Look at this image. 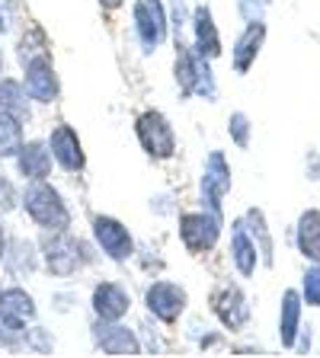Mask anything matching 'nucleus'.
I'll return each instance as SVG.
<instances>
[{
  "instance_id": "nucleus-24",
  "label": "nucleus",
  "mask_w": 320,
  "mask_h": 358,
  "mask_svg": "<svg viewBox=\"0 0 320 358\" xmlns=\"http://www.w3.org/2000/svg\"><path fill=\"white\" fill-rule=\"evenodd\" d=\"M301 298L307 307H320V262L307 266L305 278H301Z\"/></svg>"
},
{
  "instance_id": "nucleus-14",
  "label": "nucleus",
  "mask_w": 320,
  "mask_h": 358,
  "mask_svg": "<svg viewBox=\"0 0 320 358\" xmlns=\"http://www.w3.org/2000/svg\"><path fill=\"white\" fill-rule=\"evenodd\" d=\"M211 304H215L218 320L228 329H244L246 320H250V304H246L244 291L237 285H224L215 298H211Z\"/></svg>"
},
{
  "instance_id": "nucleus-26",
  "label": "nucleus",
  "mask_w": 320,
  "mask_h": 358,
  "mask_svg": "<svg viewBox=\"0 0 320 358\" xmlns=\"http://www.w3.org/2000/svg\"><path fill=\"white\" fill-rule=\"evenodd\" d=\"M16 208V192H13V182H10L4 173H0V215Z\"/></svg>"
},
{
  "instance_id": "nucleus-8",
  "label": "nucleus",
  "mask_w": 320,
  "mask_h": 358,
  "mask_svg": "<svg viewBox=\"0 0 320 358\" xmlns=\"http://www.w3.org/2000/svg\"><path fill=\"white\" fill-rule=\"evenodd\" d=\"M45 266L61 278L74 275L81 266V243L67 231H52V237L45 240Z\"/></svg>"
},
{
  "instance_id": "nucleus-30",
  "label": "nucleus",
  "mask_w": 320,
  "mask_h": 358,
  "mask_svg": "<svg viewBox=\"0 0 320 358\" xmlns=\"http://www.w3.org/2000/svg\"><path fill=\"white\" fill-rule=\"evenodd\" d=\"M0 345H13V339H10L7 333H0Z\"/></svg>"
},
{
  "instance_id": "nucleus-16",
  "label": "nucleus",
  "mask_w": 320,
  "mask_h": 358,
  "mask_svg": "<svg viewBox=\"0 0 320 358\" xmlns=\"http://www.w3.org/2000/svg\"><path fill=\"white\" fill-rule=\"evenodd\" d=\"M193 36H195V52L205 55V58H218L221 55V36H218V26H215V16H211L209 3H199L193 10Z\"/></svg>"
},
{
  "instance_id": "nucleus-11",
  "label": "nucleus",
  "mask_w": 320,
  "mask_h": 358,
  "mask_svg": "<svg viewBox=\"0 0 320 358\" xmlns=\"http://www.w3.org/2000/svg\"><path fill=\"white\" fill-rule=\"evenodd\" d=\"M263 42H266V22L263 20L246 22V29L240 32L231 48V64L237 74H246V71L256 64V58H260V52H263Z\"/></svg>"
},
{
  "instance_id": "nucleus-6",
  "label": "nucleus",
  "mask_w": 320,
  "mask_h": 358,
  "mask_svg": "<svg viewBox=\"0 0 320 358\" xmlns=\"http://www.w3.org/2000/svg\"><path fill=\"white\" fill-rule=\"evenodd\" d=\"M93 237H97V243L103 246V253L116 262L128 259L132 250H134V240H132V234H128V227L122 221H116V217H109V215L93 217Z\"/></svg>"
},
{
  "instance_id": "nucleus-22",
  "label": "nucleus",
  "mask_w": 320,
  "mask_h": 358,
  "mask_svg": "<svg viewBox=\"0 0 320 358\" xmlns=\"http://www.w3.org/2000/svg\"><path fill=\"white\" fill-rule=\"evenodd\" d=\"M22 148V119L0 109V157H16Z\"/></svg>"
},
{
  "instance_id": "nucleus-27",
  "label": "nucleus",
  "mask_w": 320,
  "mask_h": 358,
  "mask_svg": "<svg viewBox=\"0 0 320 358\" xmlns=\"http://www.w3.org/2000/svg\"><path fill=\"white\" fill-rule=\"evenodd\" d=\"M263 7H266V0H240V13L246 22L263 20Z\"/></svg>"
},
{
  "instance_id": "nucleus-10",
  "label": "nucleus",
  "mask_w": 320,
  "mask_h": 358,
  "mask_svg": "<svg viewBox=\"0 0 320 358\" xmlns=\"http://www.w3.org/2000/svg\"><path fill=\"white\" fill-rule=\"evenodd\" d=\"M36 317V301L22 288H4L0 291V327L10 333H20L26 323Z\"/></svg>"
},
{
  "instance_id": "nucleus-1",
  "label": "nucleus",
  "mask_w": 320,
  "mask_h": 358,
  "mask_svg": "<svg viewBox=\"0 0 320 358\" xmlns=\"http://www.w3.org/2000/svg\"><path fill=\"white\" fill-rule=\"evenodd\" d=\"M22 208L42 231H67L71 227V211L45 179H32V186L22 195Z\"/></svg>"
},
{
  "instance_id": "nucleus-3",
  "label": "nucleus",
  "mask_w": 320,
  "mask_h": 358,
  "mask_svg": "<svg viewBox=\"0 0 320 358\" xmlns=\"http://www.w3.org/2000/svg\"><path fill=\"white\" fill-rule=\"evenodd\" d=\"M218 234H221V217L211 215L209 208L179 217V240L189 253H209L218 243Z\"/></svg>"
},
{
  "instance_id": "nucleus-20",
  "label": "nucleus",
  "mask_w": 320,
  "mask_h": 358,
  "mask_svg": "<svg viewBox=\"0 0 320 358\" xmlns=\"http://www.w3.org/2000/svg\"><path fill=\"white\" fill-rule=\"evenodd\" d=\"M97 345L106 352V355H138V352H141L138 336H134L128 327H119V323H112V327H99Z\"/></svg>"
},
{
  "instance_id": "nucleus-21",
  "label": "nucleus",
  "mask_w": 320,
  "mask_h": 358,
  "mask_svg": "<svg viewBox=\"0 0 320 358\" xmlns=\"http://www.w3.org/2000/svg\"><path fill=\"white\" fill-rule=\"evenodd\" d=\"M244 221H246V227H250V234H253L256 246H260L263 266H272V262H276V240H272V234H269L266 215H263L260 208H250L244 215Z\"/></svg>"
},
{
  "instance_id": "nucleus-2",
  "label": "nucleus",
  "mask_w": 320,
  "mask_h": 358,
  "mask_svg": "<svg viewBox=\"0 0 320 358\" xmlns=\"http://www.w3.org/2000/svg\"><path fill=\"white\" fill-rule=\"evenodd\" d=\"M134 131H138L141 148L154 160H170L176 154V134H173V125L167 122L164 112H157V109L141 112L138 122H134Z\"/></svg>"
},
{
  "instance_id": "nucleus-19",
  "label": "nucleus",
  "mask_w": 320,
  "mask_h": 358,
  "mask_svg": "<svg viewBox=\"0 0 320 358\" xmlns=\"http://www.w3.org/2000/svg\"><path fill=\"white\" fill-rule=\"evenodd\" d=\"M295 243L307 262H320V208L301 211L298 227H295Z\"/></svg>"
},
{
  "instance_id": "nucleus-18",
  "label": "nucleus",
  "mask_w": 320,
  "mask_h": 358,
  "mask_svg": "<svg viewBox=\"0 0 320 358\" xmlns=\"http://www.w3.org/2000/svg\"><path fill=\"white\" fill-rule=\"evenodd\" d=\"M52 148L42 141H26L16 154V164H20V173L26 179H45L52 173Z\"/></svg>"
},
{
  "instance_id": "nucleus-28",
  "label": "nucleus",
  "mask_w": 320,
  "mask_h": 358,
  "mask_svg": "<svg viewBox=\"0 0 320 358\" xmlns=\"http://www.w3.org/2000/svg\"><path fill=\"white\" fill-rule=\"evenodd\" d=\"M99 7H103V10H119L122 0H99Z\"/></svg>"
},
{
  "instance_id": "nucleus-12",
  "label": "nucleus",
  "mask_w": 320,
  "mask_h": 358,
  "mask_svg": "<svg viewBox=\"0 0 320 358\" xmlns=\"http://www.w3.org/2000/svg\"><path fill=\"white\" fill-rule=\"evenodd\" d=\"M231 259H234L240 275L253 278L256 266H260V246H256V240H253V234H250L244 217H237V221L231 224Z\"/></svg>"
},
{
  "instance_id": "nucleus-23",
  "label": "nucleus",
  "mask_w": 320,
  "mask_h": 358,
  "mask_svg": "<svg viewBox=\"0 0 320 358\" xmlns=\"http://www.w3.org/2000/svg\"><path fill=\"white\" fill-rule=\"evenodd\" d=\"M0 109L13 112L16 119H29V109H26V83L4 77V80H0Z\"/></svg>"
},
{
  "instance_id": "nucleus-7",
  "label": "nucleus",
  "mask_w": 320,
  "mask_h": 358,
  "mask_svg": "<svg viewBox=\"0 0 320 358\" xmlns=\"http://www.w3.org/2000/svg\"><path fill=\"white\" fill-rule=\"evenodd\" d=\"M26 93L36 103H55L58 99V74H55V64L48 55H36V58L26 61Z\"/></svg>"
},
{
  "instance_id": "nucleus-5",
  "label": "nucleus",
  "mask_w": 320,
  "mask_h": 358,
  "mask_svg": "<svg viewBox=\"0 0 320 358\" xmlns=\"http://www.w3.org/2000/svg\"><path fill=\"white\" fill-rule=\"evenodd\" d=\"M132 20H134V32L141 38V45L148 52L160 48V42L167 38V10L160 0H134L132 7Z\"/></svg>"
},
{
  "instance_id": "nucleus-4",
  "label": "nucleus",
  "mask_w": 320,
  "mask_h": 358,
  "mask_svg": "<svg viewBox=\"0 0 320 358\" xmlns=\"http://www.w3.org/2000/svg\"><path fill=\"white\" fill-rule=\"evenodd\" d=\"M228 192H231V166H228L221 150H211L205 157V170H202V201H205V208L221 217V205Z\"/></svg>"
},
{
  "instance_id": "nucleus-13",
  "label": "nucleus",
  "mask_w": 320,
  "mask_h": 358,
  "mask_svg": "<svg viewBox=\"0 0 320 358\" xmlns=\"http://www.w3.org/2000/svg\"><path fill=\"white\" fill-rule=\"evenodd\" d=\"M48 148H52V157L61 164V170L67 173H81L87 166V157H83V148H81V138L71 125H58L48 138Z\"/></svg>"
},
{
  "instance_id": "nucleus-31",
  "label": "nucleus",
  "mask_w": 320,
  "mask_h": 358,
  "mask_svg": "<svg viewBox=\"0 0 320 358\" xmlns=\"http://www.w3.org/2000/svg\"><path fill=\"white\" fill-rule=\"evenodd\" d=\"M0 71H4V52H0Z\"/></svg>"
},
{
  "instance_id": "nucleus-29",
  "label": "nucleus",
  "mask_w": 320,
  "mask_h": 358,
  "mask_svg": "<svg viewBox=\"0 0 320 358\" xmlns=\"http://www.w3.org/2000/svg\"><path fill=\"white\" fill-rule=\"evenodd\" d=\"M4 246H7V237H4V227H0V262H4Z\"/></svg>"
},
{
  "instance_id": "nucleus-9",
  "label": "nucleus",
  "mask_w": 320,
  "mask_h": 358,
  "mask_svg": "<svg viewBox=\"0 0 320 358\" xmlns=\"http://www.w3.org/2000/svg\"><path fill=\"white\" fill-rule=\"evenodd\" d=\"M144 301H148V310L154 313L157 320L164 323H176L179 313L186 310V291L179 288V285L173 282H154L148 288V294H144Z\"/></svg>"
},
{
  "instance_id": "nucleus-15",
  "label": "nucleus",
  "mask_w": 320,
  "mask_h": 358,
  "mask_svg": "<svg viewBox=\"0 0 320 358\" xmlns=\"http://www.w3.org/2000/svg\"><path fill=\"white\" fill-rule=\"evenodd\" d=\"M301 307H305V298H301V291L285 288V291H282V301H279V339H282L285 349H295V345H298Z\"/></svg>"
},
{
  "instance_id": "nucleus-25",
  "label": "nucleus",
  "mask_w": 320,
  "mask_h": 358,
  "mask_svg": "<svg viewBox=\"0 0 320 358\" xmlns=\"http://www.w3.org/2000/svg\"><path fill=\"white\" fill-rule=\"evenodd\" d=\"M228 134H231V141L237 144L240 150L250 148V119H246L244 112H231V119H228Z\"/></svg>"
},
{
  "instance_id": "nucleus-17",
  "label": "nucleus",
  "mask_w": 320,
  "mask_h": 358,
  "mask_svg": "<svg viewBox=\"0 0 320 358\" xmlns=\"http://www.w3.org/2000/svg\"><path fill=\"white\" fill-rule=\"evenodd\" d=\"M128 307H132V301H128V294L116 282H103L93 288V313H97L103 323L122 320L128 313Z\"/></svg>"
}]
</instances>
